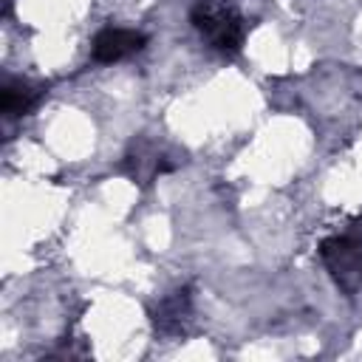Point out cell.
Segmentation results:
<instances>
[{"label":"cell","instance_id":"5b68a950","mask_svg":"<svg viewBox=\"0 0 362 362\" xmlns=\"http://www.w3.org/2000/svg\"><path fill=\"white\" fill-rule=\"evenodd\" d=\"M189 314V294L187 291H175L173 297H167L158 308H156V325L161 331H178L181 320Z\"/></svg>","mask_w":362,"mask_h":362},{"label":"cell","instance_id":"277c9868","mask_svg":"<svg viewBox=\"0 0 362 362\" xmlns=\"http://www.w3.org/2000/svg\"><path fill=\"white\" fill-rule=\"evenodd\" d=\"M40 102V88L28 82H6L0 90V110L6 116H23Z\"/></svg>","mask_w":362,"mask_h":362},{"label":"cell","instance_id":"3957f363","mask_svg":"<svg viewBox=\"0 0 362 362\" xmlns=\"http://www.w3.org/2000/svg\"><path fill=\"white\" fill-rule=\"evenodd\" d=\"M147 37L130 28H105L96 34L93 40V59L96 62H116L127 54H136L139 48H144Z\"/></svg>","mask_w":362,"mask_h":362},{"label":"cell","instance_id":"6da1fadb","mask_svg":"<svg viewBox=\"0 0 362 362\" xmlns=\"http://www.w3.org/2000/svg\"><path fill=\"white\" fill-rule=\"evenodd\" d=\"M322 263L328 266L337 286L354 294L362 286V221L348 226L339 235H331L320 246Z\"/></svg>","mask_w":362,"mask_h":362},{"label":"cell","instance_id":"7a4b0ae2","mask_svg":"<svg viewBox=\"0 0 362 362\" xmlns=\"http://www.w3.org/2000/svg\"><path fill=\"white\" fill-rule=\"evenodd\" d=\"M192 23L218 51H238L243 42V20L226 8H195Z\"/></svg>","mask_w":362,"mask_h":362}]
</instances>
